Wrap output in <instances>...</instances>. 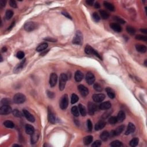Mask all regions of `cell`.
<instances>
[{"label":"cell","mask_w":147,"mask_h":147,"mask_svg":"<svg viewBox=\"0 0 147 147\" xmlns=\"http://www.w3.org/2000/svg\"><path fill=\"white\" fill-rule=\"evenodd\" d=\"M25 96L21 93H17L15 94L13 97V102L17 104H23L25 101Z\"/></svg>","instance_id":"obj_1"},{"label":"cell","mask_w":147,"mask_h":147,"mask_svg":"<svg viewBox=\"0 0 147 147\" xmlns=\"http://www.w3.org/2000/svg\"><path fill=\"white\" fill-rule=\"evenodd\" d=\"M68 79L67 75L66 74L62 73L60 75L59 79V89L60 90L62 91L64 89L66 86V84Z\"/></svg>","instance_id":"obj_2"},{"label":"cell","mask_w":147,"mask_h":147,"mask_svg":"<svg viewBox=\"0 0 147 147\" xmlns=\"http://www.w3.org/2000/svg\"><path fill=\"white\" fill-rule=\"evenodd\" d=\"M68 105V95L67 94H64V95H63V97H62L61 100L60 101V104L59 106L60 108L64 110L67 108Z\"/></svg>","instance_id":"obj_3"},{"label":"cell","mask_w":147,"mask_h":147,"mask_svg":"<svg viewBox=\"0 0 147 147\" xmlns=\"http://www.w3.org/2000/svg\"><path fill=\"white\" fill-rule=\"evenodd\" d=\"M37 24L34 22H28L24 25V29L27 32H31L37 28Z\"/></svg>","instance_id":"obj_4"},{"label":"cell","mask_w":147,"mask_h":147,"mask_svg":"<svg viewBox=\"0 0 147 147\" xmlns=\"http://www.w3.org/2000/svg\"><path fill=\"white\" fill-rule=\"evenodd\" d=\"M82 41H83V36H82L81 32L77 31L73 39V40H72V43L75 44L79 45L82 44Z\"/></svg>","instance_id":"obj_5"},{"label":"cell","mask_w":147,"mask_h":147,"mask_svg":"<svg viewBox=\"0 0 147 147\" xmlns=\"http://www.w3.org/2000/svg\"><path fill=\"white\" fill-rule=\"evenodd\" d=\"M85 52H86V53H87V54H93V55H94L95 56H97V57H98V58H100V59H102L101 56L100 55V54H99V53L97 52L96 51L95 49H93L91 47L89 46V45H87L86 47H85Z\"/></svg>","instance_id":"obj_6"},{"label":"cell","mask_w":147,"mask_h":147,"mask_svg":"<svg viewBox=\"0 0 147 147\" xmlns=\"http://www.w3.org/2000/svg\"><path fill=\"white\" fill-rule=\"evenodd\" d=\"M48 118L49 122L50 123L54 124L56 123V116L55 113H53L52 110L50 107L48 108Z\"/></svg>","instance_id":"obj_7"},{"label":"cell","mask_w":147,"mask_h":147,"mask_svg":"<svg viewBox=\"0 0 147 147\" xmlns=\"http://www.w3.org/2000/svg\"><path fill=\"white\" fill-rule=\"evenodd\" d=\"M12 112V108L9 105H3L0 108V114L1 115L8 114Z\"/></svg>","instance_id":"obj_8"},{"label":"cell","mask_w":147,"mask_h":147,"mask_svg":"<svg viewBox=\"0 0 147 147\" xmlns=\"http://www.w3.org/2000/svg\"><path fill=\"white\" fill-rule=\"evenodd\" d=\"M95 76L92 72H88L86 75V80L87 83L89 85L93 84L95 81Z\"/></svg>","instance_id":"obj_9"},{"label":"cell","mask_w":147,"mask_h":147,"mask_svg":"<svg viewBox=\"0 0 147 147\" xmlns=\"http://www.w3.org/2000/svg\"><path fill=\"white\" fill-rule=\"evenodd\" d=\"M57 81V75L55 73H52L50 75V79H49V85L51 87H53L56 86Z\"/></svg>","instance_id":"obj_10"},{"label":"cell","mask_w":147,"mask_h":147,"mask_svg":"<svg viewBox=\"0 0 147 147\" xmlns=\"http://www.w3.org/2000/svg\"><path fill=\"white\" fill-rule=\"evenodd\" d=\"M97 110V106L94 103L89 102L88 104V113L90 116H93L94 114Z\"/></svg>","instance_id":"obj_11"},{"label":"cell","mask_w":147,"mask_h":147,"mask_svg":"<svg viewBox=\"0 0 147 147\" xmlns=\"http://www.w3.org/2000/svg\"><path fill=\"white\" fill-rule=\"evenodd\" d=\"M78 88L79 92H80L81 94L82 95L83 97H86V96H87V95L89 94V90H88L87 87H86L85 86H83V85H79Z\"/></svg>","instance_id":"obj_12"},{"label":"cell","mask_w":147,"mask_h":147,"mask_svg":"<svg viewBox=\"0 0 147 147\" xmlns=\"http://www.w3.org/2000/svg\"><path fill=\"white\" fill-rule=\"evenodd\" d=\"M105 98V95L104 94H95L93 95V100L96 102H101Z\"/></svg>","instance_id":"obj_13"},{"label":"cell","mask_w":147,"mask_h":147,"mask_svg":"<svg viewBox=\"0 0 147 147\" xmlns=\"http://www.w3.org/2000/svg\"><path fill=\"white\" fill-rule=\"evenodd\" d=\"M23 114H24V116L25 117L26 119H28L29 121L31 122V123H33V122H35V117H34L32 115L28 110H23Z\"/></svg>","instance_id":"obj_14"},{"label":"cell","mask_w":147,"mask_h":147,"mask_svg":"<svg viewBox=\"0 0 147 147\" xmlns=\"http://www.w3.org/2000/svg\"><path fill=\"white\" fill-rule=\"evenodd\" d=\"M136 129V127L134 125V124H133L132 123H129L127 129H126L125 132V134L126 135H128V134H131L133 132H134L135 131Z\"/></svg>","instance_id":"obj_15"},{"label":"cell","mask_w":147,"mask_h":147,"mask_svg":"<svg viewBox=\"0 0 147 147\" xmlns=\"http://www.w3.org/2000/svg\"><path fill=\"white\" fill-rule=\"evenodd\" d=\"M111 106H112L111 103L109 101H106L105 102L101 103L99 107L101 110H108L111 108Z\"/></svg>","instance_id":"obj_16"},{"label":"cell","mask_w":147,"mask_h":147,"mask_svg":"<svg viewBox=\"0 0 147 147\" xmlns=\"http://www.w3.org/2000/svg\"><path fill=\"white\" fill-rule=\"evenodd\" d=\"M106 125V123L104 120H101L98 121V123L95 125V130H100L102 129Z\"/></svg>","instance_id":"obj_17"},{"label":"cell","mask_w":147,"mask_h":147,"mask_svg":"<svg viewBox=\"0 0 147 147\" xmlns=\"http://www.w3.org/2000/svg\"><path fill=\"white\" fill-rule=\"evenodd\" d=\"M110 27L113 31L117 32H120L122 31V28L120 25L117 24V23H112L110 25Z\"/></svg>","instance_id":"obj_18"},{"label":"cell","mask_w":147,"mask_h":147,"mask_svg":"<svg viewBox=\"0 0 147 147\" xmlns=\"http://www.w3.org/2000/svg\"><path fill=\"white\" fill-rule=\"evenodd\" d=\"M117 119V121L119 122V123L123 122L124 119H125V112L123 110L119 111V113H118Z\"/></svg>","instance_id":"obj_19"},{"label":"cell","mask_w":147,"mask_h":147,"mask_svg":"<svg viewBox=\"0 0 147 147\" xmlns=\"http://www.w3.org/2000/svg\"><path fill=\"white\" fill-rule=\"evenodd\" d=\"M39 138V133L38 132H35L32 134H31V141L32 144H35L38 141Z\"/></svg>","instance_id":"obj_20"},{"label":"cell","mask_w":147,"mask_h":147,"mask_svg":"<svg viewBox=\"0 0 147 147\" xmlns=\"http://www.w3.org/2000/svg\"><path fill=\"white\" fill-rule=\"evenodd\" d=\"M25 132L28 134L31 135L35 132V128L31 125L27 124L25 125Z\"/></svg>","instance_id":"obj_21"},{"label":"cell","mask_w":147,"mask_h":147,"mask_svg":"<svg viewBox=\"0 0 147 147\" xmlns=\"http://www.w3.org/2000/svg\"><path fill=\"white\" fill-rule=\"evenodd\" d=\"M83 74L80 71H77L75 74V79L76 82H79L83 79Z\"/></svg>","instance_id":"obj_22"},{"label":"cell","mask_w":147,"mask_h":147,"mask_svg":"<svg viewBox=\"0 0 147 147\" xmlns=\"http://www.w3.org/2000/svg\"><path fill=\"white\" fill-rule=\"evenodd\" d=\"M136 48L137 51L140 53H145L147 51V47L144 45L137 44L136 46Z\"/></svg>","instance_id":"obj_23"},{"label":"cell","mask_w":147,"mask_h":147,"mask_svg":"<svg viewBox=\"0 0 147 147\" xmlns=\"http://www.w3.org/2000/svg\"><path fill=\"white\" fill-rule=\"evenodd\" d=\"M125 128L124 125H121L119 126L118 128H117V129L114 131L113 132L114 136H119L123 132V129Z\"/></svg>","instance_id":"obj_24"},{"label":"cell","mask_w":147,"mask_h":147,"mask_svg":"<svg viewBox=\"0 0 147 147\" xmlns=\"http://www.w3.org/2000/svg\"><path fill=\"white\" fill-rule=\"evenodd\" d=\"M78 109H79V111L80 112L81 115L82 116H86L87 114V111H86V108L82 104H79L78 106Z\"/></svg>","instance_id":"obj_25"},{"label":"cell","mask_w":147,"mask_h":147,"mask_svg":"<svg viewBox=\"0 0 147 147\" xmlns=\"http://www.w3.org/2000/svg\"><path fill=\"white\" fill-rule=\"evenodd\" d=\"M104 6L106 8V9H108V10L112 11V12L113 11H114L115 10L114 6H113V5L111 3H109V2H107V1H104Z\"/></svg>","instance_id":"obj_26"},{"label":"cell","mask_w":147,"mask_h":147,"mask_svg":"<svg viewBox=\"0 0 147 147\" xmlns=\"http://www.w3.org/2000/svg\"><path fill=\"white\" fill-rule=\"evenodd\" d=\"M106 91L107 92V94H108V96L109 97V98L111 99H113L115 98V93L114 91L112 90V89H110V87H107L106 89Z\"/></svg>","instance_id":"obj_27"},{"label":"cell","mask_w":147,"mask_h":147,"mask_svg":"<svg viewBox=\"0 0 147 147\" xmlns=\"http://www.w3.org/2000/svg\"><path fill=\"white\" fill-rule=\"evenodd\" d=\"M47 47H48L47 44L46 43H42L41 44H40L39 46L37 47L36 51L38 52L43 51L45 50Z\"/></svg>","instance_id":"obj_28"},{"label":"cell","mask_w":147,"mask_h":147,"mask_svg":"<svg viewBox=\"0 0 147 147\" xmlns=\"http://www.w3.org/2000/svg\"><path fill=\"white\" fill-rule=\"evenodd\" d=\"M109 133L108 131H104L102 133L100 134V138L103 141H106L108 139L109 137Z\"/></svg>","instance_id":"obj_29"},{"label":"cell","mask_w":147,"mask_h":147,"mask_svg":"<svg viewBox=\"0 0 147 147\" xmlns=\"http://www.w3.org/2000/svg\"><path fill=\"white\" fill-rule=\"evenodd\" d=\"M93 140V137L92 136H86L83 139V142L85 145H89L90 144H91Z\"/></svg>","instance_id":"obj_30"},{"label":"cell","mask_w":147,"mask_h":147,"mask_svg":"<svg viewBox=\"0 0 147 147\" xmlns=\"http://www.w3.org/2000/svg\"><path fill=\"white\" fill-rule=\"evenodd\" d=\"M25 62V59H24V60H23V61L21 62H20L19 64H18L17 65V66L15 67L14 68V72H16V73H17V72H19V71L21 70L22 68H23V66H24Z\"/></svg>","instance_id":"obj_31"},{"label":"cell","mask_w":147,"mask_h":147,"mask_svg":"<svg viewBox=\"0 0 147 147\" xmlns=\"http://www.w3.org/2000/svg\"><path fill=\"white\" fill-rule=\"evenodd\" d=\"M4 125L8 128H13L14 127V124L11 121H6L4 123Z\"/></svg>","instance_id":"obj_32"},{"label":"cell","mask_w":147,"mask_h":147,"mask_svg":"<svg viewBox=\"0 0 147 147\" xmlns=\"http://www.w3.org/2000/svg\"><path fill=\"white\" fill-rule=\"evenodd\" d=\"M71 113H72V114L75 117H78L79 116V109H78V107L76 106H74L71 108Z\"/></svg>","instance_id":"obj_33"},{"label":"cell","mask_w":147,"mask_h":147,"mask_svg":"<svg viewBox=\"0 0 147 147\" xmlns=\"http://www.w3.org/2000/svg\"><path fill=\"white\" fill-rule=\"evenodd\" d=\"M138 142H139L138 138H137V137H135V138H133V139L130 141V145L132 147H136L137 145H138Z\"/></svg>","instance_id":"obj_34"},{"label":"cell","mask_w":147,"mask_h":147,"mask_svg":"<svg viewBox=\"0 0 147 147\" xmlns=\"http://www.w3.org/2000/svg\"><path fill=\"white\" fill-rule=\"evenodd\" d=\"M100 15L103 19H108L109 17V14L108 12L105 10H100Z\"/></svg>","instance_id":"obj_35"},{"label":"cell","mask_w":147,"mask_h":147,"mask_svg":"<svg viewBox=\"0 0 147 147\" xmlns=\"http://www.w3.org/2000/svg\"><path fill=\"white\" fill-rule=\"evenodd\" d=\"M126 31L127 32H128L130 35H133L135 34L136 33V29L133 27H130V26H128L126 27Z\"/></svg>","instance_id":"obj_36"},{"label":"cell","mask_w":147,"mask_h":147,"mask_svg":"<svg viewBox=\"0 0 147 147\" xmlns=\"http://www.w3.org/2000/svg\"><path fill=\"white\" fill-rule=\"evenodd\" d=\"M122 145V142L119 140H115L110 144V146L112 147H119Z\"/></svg>","instance_id":"obj_37"},{"label":"cell","mask_w":147,"mask_h":147,"mask_svg":"<svg viewBox=\"0 0 147 147\" xmlns=\"http://www.w3.org/2000/svg\"><path fill=\"white\" fill-rule=\"evenodd\" d=\"M79 100V97H78V95L75 94H72V96H71V102L72 104H74L75 103H76Z\"/></svg>","instance_id":"obj_38"},{"label":"cell","mask_w":147,"mask_h":147,"mask_svg":"<svg viewBox=\"0 0 147 147\" xmlns=\"http://www.w3.org/2000/svg\"><path fill=\"white\" fill-rule=\"evenodd\" d=\"M12 113H13V116L16 117H21L23 116V114L19 110L14 109L12 111Z\"/></svg>","instance_id":"obj_39"},{"label":"cell","mask_w":147,"mask_h":147,"mask_svg":"<svg viewBox=\"0 0 147 147\" xmlns=\"http://www.w3.org/2000/svg\"><path fill=\"white\" fill-rule=\"evenodd\" d=\"M13 16V11L10 10H8L6 12V13H5V17H6V19H7V20H9V19L12 17V16Z\"/></svg>","instance_id":"obj_40"},{"label":"cell","mask_w":147,"mask_h":147,"mask_svg":"<svg viewBox=\"0 0 147 147\" xmlns=\"http://www.w3.org/2000/svg\"><path fill=\"white\" fill-rule=\"evenodd\" d=\"M12 103L10 100L8 98H4L1 101V104L3 105H9Z\"/></svg>","instance_id":"obj_41"},{"label":"cell","mask_w":147,"mask_h":147,"mask_svg":"<svg viewBox=\"0 0 147 147\" xmlns=\"http://www.w3.org/2000/svg\"><path fill=\"white\" fill-rule=\"evenodd\" d=\"M117 119L116 117H111L109 119V123L112 125H114L117 123Z\"/></svg>","instance_id":"obj_42"},{"label":"cell","mask_w":147,"mask_h":147,"mask_svg":"<svg viewBox=\"0 0 147 147\" xmlns=\"http://www.w3.org/2000/svg\"><path fill=\"white\" fill-rule=\"evenodd\" d=\"M94 89L97 91H102L103 90V87H102L101 85H100L98 83H95L94 85Z\"/></svg>","instance_id":"obj_43"},{"label":"cell","mask_w":147,"mask_h":147,"mask_svg":"<svg viewBox=\"0 0 147 147\" xmlns=\"http://www.w3.org/2000/svg\"><path fill=\"white\" fill-rule=\"evenodd\" d=\"M136 39L137 40H142L144 42H147V37L145 36L138 35L136 36Z\"/></svg>","instance_id":"obj_44"},{"label":"cell","mask_w":147,"mask_h":147,"mask_svg":"<svg viewBox=\"0 0 147 147\" xmlns=\"http://www.w3.org/2000/svg\"><path fill=\"white\" fill-rule=\"evenodd\" d=\"M113 19L114 20H115L116 21H117L119 23H120V24H123L125 23V21L123 19H122L121 18L119 17H117V16H114V17H113Z\"/></svg>","instance_id":"obj_45"},{"label":"cell","mask_w":147,"mask_h":147,"mask_svg":"<svg viewBox=\"0 0 147 147\" xmlns=\"http://www.w3.org/2000/svg\"><path fill=\"white\" fill-rule=\"evenodd\" d=\"M93 18L94 21L96 22H98L100 20V17L99 16L98 13H96V12H94L93 14Z\"/></svg>","instance_id":"obj_46"},{"label":"cell","mask_w":147,"mask_h":147,"mask_svg":"<svg viewBox=\"0 0 147 147\" xmlns=\"http://www.w3.org/2000/svg\"><path fill=\"white\" fill-rule=\"evenodd\" d=\"M24 56H25V53L24 52H23V51H19L17 53V58L20 59H22L24 58Z\"/></svg>","instance_id":"obj_47"},{"label":"cell","mask_w":147,"mask_h":147,"mask_svg":"<svg viewBox=\"0 0 147 147\" xmlns=\"http://www.w3.org/2000/svg\"><path fill=\"white\" fill-rule=\"evenodd\" d=\"M102 142L101 141H100V140H97V141H95V142L92 144V147H100L101 145Z\"/></svg>","instance_id":"obj_48"},{"label":"cell","mask_w":147,"mask_h":147,"mask_svg":"<svg viewBox=\"0 0 147 147\" xmlns=\"http://www.w3.org/2000/svg\"><path fill=\"white\" fill-rule=\"evenodd\" d=\"M87 125L88 129L90 130V131L92 130V129H93V124H92V123L91 121H90V119H89L87 121Z\"/></svg>","instance_id":"obj_49"},{"label":"cell","mask_w":147,"mask_h":147,"mask_svg":"<svg viewBox=\"0 0 147 147\" xmlns=\"http://www.w3.org/2000/svg\"><path fill=\"white\" fill-rule=\"evenodd\" d=\"M9 5H10L11 7L13 8H16L17 6V3H16V1H14V0H10V1H9Z\"/></svg>","instance_id":"obj_50"},{"label":"cell","mask_w":147,"mask_h":147,"mask_svg":"<svg viewBox=\"0 0 147 147\" xmlns=\"http://www.w3.org/2000/svg\"><path fill=\"white\" fill-rule=\"evenodd\" d=\"M47 95L49 98H54V97H55V94L52 91H48Z\"/></svg>","instance_id":"obj_51"},{"label":"cell","mask_w":147,"mask_h":147,"mask_svg":"<svg viewBox=\"0 0 147 147\" xmlns=\"http://www.w3.org/2000/svg\"><path fill=\"white\" fill-rule=\"evenodd\" d=\"M6 1H4V0H1V1H0V6H1V7L3 8L4 7V6H5V5H6Z\"/></svg>","instance_id":"obj_52"},{"label":"cell","mask_w":147,"mask_h":147,"mask_svg":"<svg viewBox=\"0 0 147 147\" xmlns=\"http://www.w3.org/2000/svg\"><path fill=\"white\" fill-rule=\"evenodd\" d=\"M62 14H63V15H64V16H66V17L68 18V19H72V18H71V16H70V15L68 14V13H67V12H62Z\"/></svg>","instance_id":"obj_53"},{"label":"cell","mask_w":147,"mask_h":147,"mask_svg":"<svg viewBox=\"0 0 147 147\" xmlns=\"http://www.w3.org/2000/svg\"><path fill=\"white\" fill-rule=\"evenodd\" d=\"M45 40L48 41V42H56V40L54 39H52V38H45L44 39Z\"/></svg>","instance_id":"obj_54"},{"label":"cell","mask_w":147,"mask_h":147,"mask_svg":"<svg viewBox=\"0 0 147 147\" xmlns=\"http://www.w3.org/2000/svg\"><path fill=\"white\" fill-rule=\"evenodd\" d=\"M86 3H87L89 5L91 6V5H93L94 1H93V0H87V1H86Z\"/></svg>","instance_id":"obj_55"},{"label":"cell","mask_w":147,"mask_h":147,"mask_svg":"<svg viewBox=\"0 0 147 147\" xmlns=\"http://www.w3.org/2000/svg\"><path fill=\"white\" fill-rule=\"evenodd\" d=\"M95 8H97V9H98V8H100V4L98 3V2H96L94 5Z\"/></svg>","instance_id":"obj_56"},{"label":"cell","mask_w":147,"mask_h":147,"mask_svg":"<svg viewBox=\"0 0 147 147\" xmlns=\"http://www.w3.org/2000/svg\"><path fill=\"white\" fill-rule=\"evenodd\" d=\"M14 24H15V21H14L12 22V24H11V25L10 26V27H9V28H8V30H10V29H12V28H13V26L14 25Z\"/></svg>","instance_id":"obj_57"},{"label":"cell","mask_w":147,"mask_h":147,"mask_svg":"<svg viewBox=\"0 0 147 147\" xmlns=\"http://www.w3.org/2000/svg\"><path fill=\"white\" fill-rule=\"evenodd\" d=\"M140 31H141V32L144 33H145V34L147 33V29H140Z\"/></svg>","instance_id":"obj_58"},{"label":"cell","mask_w":147,"mask_h":147,"mask_svg":"<svg viewBox=\"0 0 147 147\" xmlns=\"http://www.w3.org/2000/svg\"><path fill=\"white\" fill-rule=\"evenodd\" d=\"M1 51H2V52H6V51H7V48H6V47H4L2 48V49H1Z\"/></svg>","instance_id":"obj_59"},{"label":"cell","mask_w":147,"mask_h":147,"mask_svg":"<svg viewBox=\"0 0 147 147\" xmlns=\"http://www.w3.org/2000/svg\"><path fill=\"white\" fill-rule=\"evenodd\" d=\"M13 147H20V145H18V144H14V145H13Z\"/></svg>","instance_id":"obj_60"},{"label":"cell","mask_w":147,"mask_h":147,"mask_svg":"<svg viewBox=\"0 0 147 147\" xmlns=\"http://www.w3.org/2000/svg\"><path fill=\"white\" fill-rule=\"evenodd\" d=\"M144 64H145V65L147 66V60H145V62H144Z\"/></svg>","instance_id":"obj_61"}]
</instances>
